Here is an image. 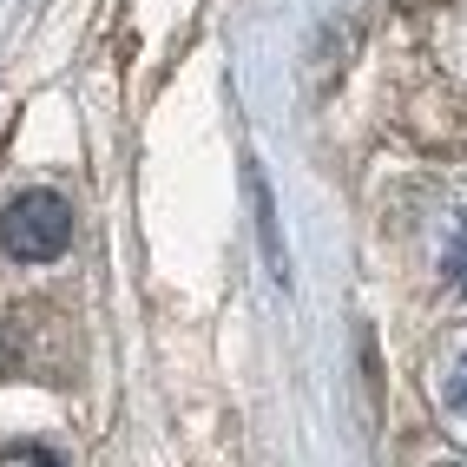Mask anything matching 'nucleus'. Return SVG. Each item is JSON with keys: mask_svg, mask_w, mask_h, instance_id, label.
Listing matches in <instances>:
<instances>
[{"mask_svg": "<svg viewBox=\"0 0 467 467\" xmlns=\"http://www.w3.org/2000/svg\"><path fill=\"white\" fill-rule=\"evenodd\" d=\"M441 467H467V461H441Z\"/></svg>", "mask_w": 467, "mask_h": 467, "instance_id": "20e7f679", "label": "nucleus"}, {"mask_svg": "<svg viewBox=\"0 0 467 467\" xmlns=\"http://www.w3.org/2000/svg\"><path fill=\"white\" fill-rule=\"evenodd\" d=\"M0 244L20 264H53L73 244V204L59 192H20L7 211H0Z\"/></svg>", "mask_w": 467, "mask_h": 467, "instance_id": "f257e3e1", "label": "nucleus"}, {"mask_svg": "<svg viewBox=\"0 0 467 467\" xmlns=\"http://www.w3.org/2000/svg\"><path fill=\"white\" fill-rule=\"evenodd\" d=\"M448 276H454V290L467 296V231H461V237L448 244Z\"/></svg>", "mask_w": 467, "mask_h": 467, "instance_id": "f03ea898", "label": "nucleus"}, {"mask_svg": "<svg viewBox=\"0 0 467 467\" xmlns=\"http://www.w3.org/2000/svg\"><path fill=\"white\" fill-rule=\"evenodd\" d=\"M448 401H454V409L467 415V356L454 362V376H448Z\"/></svg>", "mask_w": 467, "mask_h": 467, "instance_id": "7ed1b4c3", "label": "nucleus"}]
</instances>
